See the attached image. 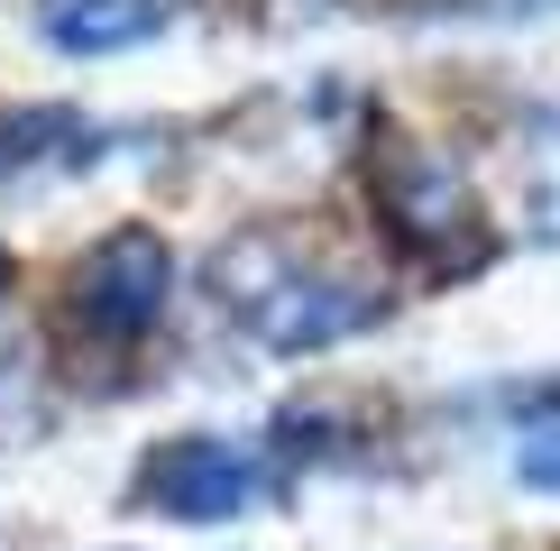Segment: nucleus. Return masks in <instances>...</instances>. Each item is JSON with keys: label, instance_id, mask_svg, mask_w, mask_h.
Here are the masks:
<instances>
[{"label": "nucleus", "instance_id": "4", "mask_svg": "<svg viewBox=\"0 0 560 551\" xmlns=\"http://www.w3.org/2000/svg\"><path fill=\"white\" fill-rule=\"evenodd\" d=\"M240 313H248V331H258L267 350H322V340L377 321V294H368V285H340V276H294L285 258H276L267 285L240 294Z\"/></svg>", "mask_w": 560, "mask_h": 551}, {"label": "nucleus", "instance_id": "6", "mask_svg": "<svg viewBox=\"0 0 560 551\" xmlns=\"http://www.w3.org/2000/svg\"><path fill=\"white\" fill-rule=\"evenodd\" d=\"M515 469L533 478V488H560V423H542V432H533V442L515 450Z\"/></svg>", "mask_w": 560, "mask_h": 551}, {"label": "nucleus", "instance_id": "1", "mask_svg": "<svg viewBox=\"0 0 560 551\" xmlns=\"http://www.w3.org/2000/svg\"><path fill=\"white\" fill-rule=\"evenodd\" d=\"M368 202L405 248H423L432 276H469L487 258V230H478V202L459 184V166L413 148L405 129H377V148H368Z\"/></svg>", "mask_w": 560, "mask_h": 551}, {"label": "nucleus", "instance_id": "3", "mask_svg": "<svg viewBox=\"0 0 560 551\" xmlns=\"http://www.w3.org/2000/svg\"><path fill=\"white\" fill-rule=\"evenodd\" d=\"M258 496V469H248L230 442H156L148 450V469H138V505L148 515H166V524H221V515H240V505Z\"/></svg>", "mask_w": 560, "mask_h": 551}, {"label": "nucleus", "instance_id": "5", "mask_svg": "<svg viewBox=\"0 0 560 551\" xmlns=\"http://www.w3.org/2000/svg\"><path fill=\"white\" fill-rule=\"evenodd\" d=\"M156 28H166V0H46V37L74 56H120Z\"/></svg>", "mask_w": 560, "mask_h": 551}, {"label": "nucleus", "instance_id": "2", "mask_svg": "<svg viewBox=\"0 0 560 551\" xmlns=\"http://www.w3.org/2000/svg\"><path fill=\"white\" fill-rule=\"evenodd\" d=\"M156 313H166V239L156 230H110L65 276V331L83 350H129L156 331Z\"/></svg>", "mask_w": 560, "mask_h": 551}]
</instances>
